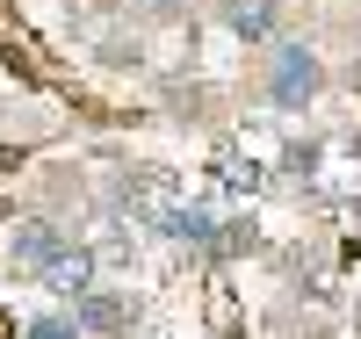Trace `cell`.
Instances as JSON below:
<instances>
[{
    "label": "cell",
    "instance_id": "1",
    "mask_svg": "<svg viewBox=\"0 0 361 339\" xmlns=\"http://www.w3.org/2000/svg\"><path fill=\"white\" fill-rule=\"evenodd\" d=\"M267 87H275V101H289V109L311 101V94H318V58H311L304 44H282V51H275V73H267Z\"/></svg>",
    "mask_w": 361,
    "mask_h": 339
},
{
    "label": "cell",
    "instance_id": "2",
    "mask_svg": "<svg viewBox=\"0 0 361 339\" xmlns=\"http://www.w3.org/2000/svg\"><path fill=\"white\" fill-rule=\"evenodd\" d=\"M8 253H15V267H29V274L44 282V267L66 253V238H58V224H51V217H29V224L8 238Z\"/></svg>",
    "mask_w": 361,
    "mask_h": 339
},
{
    "label": "cell",
    "instance_id": "3",
    "mask_svg": "<svg viewBox=\"0 0 361 339\" xmlns=\"http://www.w3.org/2000/svg\"><path fill=\"white\" fill-rule=\"evenodd\" d=\"M44 289L51 296H73V303H87L94 296V253H80V245H66L51 267H44Z\"/></svg>",
    "mask_w": 361,
    "mask_h": 339
},
{
    "label": "cell",
    "instance_id": "4",
    "mask_svg": "<svg viewBox=\"0 0 361 339\" xmlns=\"http://www.w3.org/2000/svg\"><path fill=\"white\" fill-rule=\"evenodd\" d=\"M159 231H173V238H188V245H224V224L209 217V209H180V202L166 209V224H159Z\"/></svg>",
    "mask_w": 361,
    "mask_h": 339
},
{
    "label": "cell",
    "instance_id": "5",
    "mask_svg": "<svg viewBox=\"0 0 361 339\" xmlns=\"http://www.w3.org/2000/svg\"><path fill=\"white\" fill-rule=\"evenodd\" d=\"M123 325H130V303H123V296H87V303H80V332H102V339H116Z\"/></svg>",
    "mask_w": 361,
    "mask_h": 339
},
{
    "label": "cell",
    "instance_id": "6",
    "mask_svg": "<svg viewBox=\"0 0 361 339\" xmlns=\"http://www.w3.org/2000/svg\"><path fill=\"white\" fill-rule=\"evenodd\" d=\"M231 29H238L246 44H260L267 29H275V8H260V0H238V8H231Z\"/></svg>",
    "mask_w": 361,
    "mask_h": 339
},
{
    "label": "cell",
    "instance_id": "7",
    "mask_svg": "<svg viewBox=\"0 0 361 339\" xmlns=\"http://www.w3.org/2000/svg\"><path fill=\"white\" fill-rule=\"evenodd\" d=\"M22 339H80V318H37Z\"/></svg>",
    "mask_w": 361,
    "mask_h": 339
}]
</instances>
